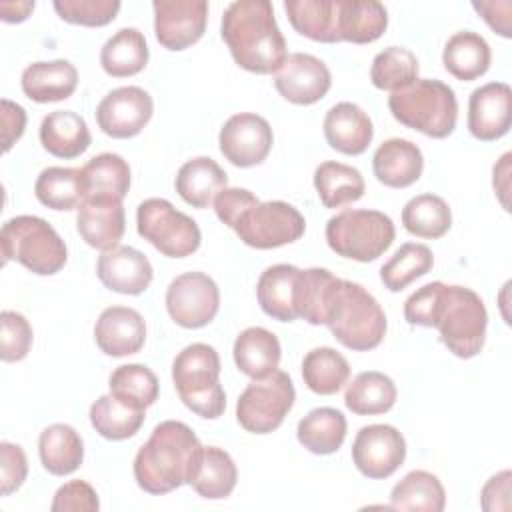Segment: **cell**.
Returning <instances> with one entry per match:
<instances>
[{"instance_id":"3957f363","label":"cell","mask_w":512,"mask_h":512,"mask_svg":"<svg viewBox=\"0 0 512 512\" xmlns=\"http://www.w3.org/2000/svg\"><path fill=\"white\" fill-rule=\"evenodd\" d=\"M202 444L194 430L180 420L154 426L134 458L136 484L148 494H168L188 484Z\"/></svg>"},{"instance_id":"d4e9b609","label":"cell","mask_w":512,"mask_h":512,"mask_svg":"<svg viewBox=\"0 0 512 512\" xmlns=\"http://www.w3.org/2000/svg\"><path fill=\"white\" fill-rule=\"evenodd\" d=\"M20 86L32 102H60L74 94L78 86V70L68 60L32 62L24 68Z\"/></svg>"},{"instance_id":"f1b7e54d","label":"cell","mask_w":512,"mask_h":512,"mask_svg":"<svg viewBox=\"0 0 512 512\" xmlns=\"http://www.w3.org/2000/svg\"><path fill=\"white\" fill-rule=\"evenodd\" d=\"M238 482V468L232 456L218 446H202L188 484L206 500H222L232 494Z\"/></svg>"},{"instance_id":"484cf974","label":"cell","mask_w":512,"mask_h":512,"mask_svg":"<svg viewBox=\"0 0 512 512\" xmlns=\"http://www.w3.org/2000/svg\"><path fill=\"white\" fill-rule=\"evenodd\" d=\"M232 354L242 374L252 380H262L278 370L282 348L274 332L262 326H250L236 336Z\"/></svg>"},{"instance_id":"bcb514c9","label":"cell","mask_w":512,"mask_h":512,"mask_svg":"<svg viewBox=\"0 0 512 512\" xmlns=\"http://www.w3.org/2000/svg\"><path fill=\"white\" fill-rule=\"evenodd\" d=\"M110 392L118 394L120 398L148 408L158 400L160 384L156 374L144 364H122L118 366L108 378Z\"/></svg>"},{"instance_id":"7c38bea8","label":"cell","mask_w":512,"mask_h":512,"mask_svg":"<svg viewBox=\"0 0 512 512\" xmlns=\"http://www.w3.org/2000/svg\"><path fill=\"white\" fill-rule=\"evenodd\" d=\"M220 308V288L204 272H184L166 290V310L182 328H202L210 324Z\"/></svg>"},{"instance_id":"681fc988","label":"cell","mask_w":512,"mask_h":512,"mask_svg":"<svg viewBox=\"0 0 512 512\" xmlns=\"http://www.w3.org/2000/svg\"><path fill=\"white\" fill-rule=\"evenodd\" d=\"M52 512H98L100 500L86 480H70L62 484L50 504Z\"/></svg>"},{"instance_id":"60d3db41","label":"cell","mask_w":512,"mask_h":512,"mask_svg":"<svg viewBox=\"0 0 512 512\" xmlns=\"http://www.w3.org/2000/svg\"><path fill=\"white\" fill-rule=\"evenodd\" d=\"M348 378V360L330 346L312 348L302 360V380L314 394L332 396L342 390Z\"/></svg>"},{"instance_id":"11a10c76","label":"cell","mask_w":512,"mask_h":512,"mask_svg":"<svg viewBox=\"0 0 512 512\" xmlns=\"http://www.w3.org/2000/svg\"><path fill=\"white\" fill-rule=\"evenodd\" d=\"M472 8L484 18V22L498 32L502 38L512 36V24H510V12H512V2L510 0H488V2H472Z\"/></svg>"},{"instance_id":"7a4b0ae2","label":"cell","mask_w":512,"mask_h":512,"mask_svg":"<svg viewBox=\"0 0 512 512\" xmlns=\"http://www.w3.org/2000/svg\"><path fill=\"white\" fill-rule=\"evenodd\" d=\"M234 62L254 74H276L288 58L286 40L268 0H238L228 4L220 24Z\"/></svg>"},{"instance_id":"7402d4cb","label":"cell","mask_w":512,"mask_h":512,"mask_svg":"<svg viewBox=\"0 0 512 512\" xmlns=\"http://www.w3.org/2000/svg\"><path fill=\"white\" fill-rule=\"evenodd\" d=\"M94 340L106 356L122 358L136 354L146 342V322L134 308L110 306L96 320Z\"/></svg>"},{"instance_id":"2e32d148","label":"cell","mask_w":512,"mask_h":512,"mask_svg":"<svg viewBox=\"0 0 512 512\" xmlns=\"http://www.w3.org/2000/svg\"><path fill=\"white\" fill-rule=\"evenodd\" d=\"M154 112L152 96L140 86L110 90L96 108L98 128L110 138H132L144 130Z\"/></svg>"},{"instance_id":"f35d334b","label":"cell","mask_w":512,"mask_h":512,"mask_svg":"<svg viewBox=\"0 0 512 512\" xmlns=\"http://www.w3.org/2000/svg\"><path fill=\"white\" fill-rule=\"evenodd\" d=\"M34 194L40 204L52 210H74L86 198V186L82 168H64V166H50L44 168L36 182Z\"/></svg>"},{"instance_id":"9f6ffc18","label":"cell","mask_w":512,"mask_h":512,"mask_svg":"<svg viewBox=\"0 0 512 512\" xmlns=\"http://www.w3.org/2000/svg\"><path fill=\"white\" fill-rule=\"evenodd\" d=\"M510 158L512 154L506 152L496 164H494V170H492V184H494V190L500 198V204L508 210V192H510Z\"/></svg>"},{"instance_id":"cb8c5ba5","label":"cell","mask_w":512,"mask_h":512,"mask_svg":"<svg viewBox=\"0 0 512 512\" xmlns=\"http://www.w3.org/2000/svg\"><path fill=\"white\" fill-rule=\"evenodd\" d=\"M372 170L376 180L384 186L406 188L422 176L424 156L414 142L406 138H390L376 148Z\"/></svg>"},{"instance_id":"5bb4252c","label":"cell","mask_w":512,"mask_h":512,"mask_svg":"<svg viewBox=\"0 0 512 512\" xmlns=\"http://www.w3.org/2000/svg\"><path fill=\"white\" fill-rule=\"evenodd\" d=\"M218 144L230 164L250 168L266 160L274 144V134L266 118L254 112H240L224 122Z\"/></svg>"},{"instance_id":"8d00e7d4","label":"cell","mask_w":512,"mask_h":512,"mask_svg":"<svg viewBox=\"0 0 512 512\" xmlns=\"http://www.w3.org/2000/svg\"><path fill=\"white\" fill-rule=\"evenodd\" d=\"M396 384L384 372H360L344 392V404L358 416L384 414L396 404Z\"/></svg>"},{"instance_id":"8fae6325","label":"cell","mask_w":512,"mask_h":512,"mask_svg":"<svg viewBox=\"0 0 512 512\" xmlns=\"http://www.w3.org/2000/svg\"><path fill=\"white\" fill-rule=\"evenodd\" d=\"M232 230L246 246L270 250L302 238L306 230V220L300 210L288 202L258 200L238 216Z\"/></svg>"},{"instance_id":"ffe728a7","label":"cell","mask_w":512,"mask_h":512,"mask_svg":"<svg viewBox=\"0 0 512 512\" xmlns=\"http://www.w3.org/2000/svg\"><path fill=\"white\" fill-rule=\"evenodd\" d=\"M76 210V228L88 246L102 252L118 246L126 230L122 200L108 196H86Z\"/></svg>"},{"instance_id":"ee69618b","label":"cell","mask_w":512,"mask_h":512,"mask_svg":"<svg viewBox=\"0 0 512 512\" xmlns=\"http://www.w3.org/2000/svg\"><path fill=\"white\" fill-rule=\"evenodd\" d=\"M434 266L432 250L426 244L406 242L380 268V280L390 292H400Z\"/></svg>"},{"instance_id":"836d02e7","label":"cell","mask_w":512,"mask_h":512,"mask_svg":"<svg viewBox=\"0 0 512 512\" xmlns=\"http://www.w3.org/2000/svg\"><path fill=\"white\" fill-rule=\"evenodd\" d=\"M148 58L150 50L138 28H120L100 50V66L112 78H128L142 72Z\"/></svg>"},{"instance_id":"f546056e","label":"cell","mask_w":512,"mask_h":512,"mask_svg":"<svg viewBox=\"0 0 512 512\" xmlns=\"http://www.w3.org/2000/svg\"><path fill=\"white\" fill-rule=\"evenodd\" d=\"M226 184V172L210 156H196L184 162L174 180L180 198L194 208H208Z\"/></svg>"},{"instance_id":"f907efd6","label":"cell","mask_w":512,"mask_h":512,"mask_svg":"<svg viewBox=\"0 0 512 512\" xmlns=\"http://www.w3.org/2000/svg\"><path fill=\"white\" fill-rule=\"evenodd\" d=\"M28 476V460L22 446L0 442V494L10 496Z\"/></svg>"},{"instance_id":"e0dca14e","label":"cell","mask_w":512,"mask_h":512,"mask_svg":"<svg viewBox=\"0 0 512 512\" xmlns=\"http://www.w3.org/2000/svg\"><path fill=\"white\" fill-rule=\"evenodd\" d=\"M306 272L292 264L268 266L256 284V298L262 312L280 322H294L302 316Z\"/></svg>"},{"instance_id":"8992f818","label":"cell","mask_w":512,"mask_h":512,"mask_svg":"<svg viewBox=\"0 0 512 512\" xmlns=\"http://www.w3.org/2000/svg\"><path fill=\"white\" fill-rule=\"evenodd\" d=\"M172 380L182 404L194 414L214 420L226 410V392L220 384V356L214 346L194 342L182 348L172 362Z\"/></svg>"},{"instance_id":"e575fe53","label":"cell","mask_w":512,"mask_h":512,"mask_svg":"<svg viewBox=\"0 0 512 512\" xmlns=\"http://www.w3.org/2000/svg\"><path fill=\"white\" fill-rule=\"evenodd\" d=\"M446 492L436 474L412 470L390 492V508L402 512H442Z\"/></svg>"},{"instance_id":"4316f807","label":"cell","mask_w":512,"mask_h":512,"mask_svg":"<svg viewBox=\"0 0 512 512\" xmlns=\"http://www.w3.org/2000/svg\"><path fill=\"white\" fill-rule=\"evenodd\" d=\"M388 28V12L376 0H336V30L340 42L370 44Z\"/></svg>"},{"instance_id":"83f0119b","label":"cell","mask_w":512,"mask_h":512,"mask_svg":"<svg viewBox=\"0 0 512 512\" xmlns=\"http://www.w3.org/2000/svg\"><path fill=\"white\" fill-rule=\"evenodd\" d=\"M92 142L86 120L72 110H54L42 118L40 144L42 148L64 160L78 158Z\"/></svg>"},{"instance_id":"9c48e42d","label":"cell","mask_w":512,"mask_h":512,"mask_svg":"<svg viewBox=\"0 0 512 512\" xmlns=\"http://www.w3.org/2000/svg\"><path fill=\"white\" fill-rule=\"evenodd\" d=\"M136 230L168 258H186L194 254L202 242L198 224L164 198H148L138 204Z\"/></svg>"},{"instance_id":"f5cc1de1","label":"cell","mask_w":512,"mask_h":512,"mask_svg":"<svg viewBox=\"0 0 512 512\" xmlns=\"http://www.w3.org/2000/svg\"><path fill=\"white\" fill-rule=\"evenodd\" d=\"M0 122H2V150L8 152L24 134L26 110L8 98H2Z\"/></svg>"},{"instance_id":"4dcf8cb0","label":"cell","mask_w":512,"mask_h":512,"mask_svg":"<svg viewBox=\"0 0 512 512\" xmlns=\"http://www.w3.org/2000/svg\"><path fill=\"white\" fill-rule=\"evenodd\" d=\"M492 52L484 36L472 30L456 32L442 50L444 68L458 80L470 82L484 76L490 68Z\"/></svg>"},{"instance_id":"7dc6e473","label":"cell","mask_w":512,"mask_h":512,"mask_svg":"<svg viewBox=\"0 0 512 512\" xmlns=\"http://www.w3.org/2000/svg\"><path fill=\"white\" fill-rule=\"evenodd\" d=\"M52 6L62 20L94 28L110 24L122 4L118 0H54Z\"/></svg>"},{"instance_id":"ac0fdd59","label":"cell","mask_w":512,"mask_h":512,"mask_svg":"<svg viewBox=\"0 0 512 512\" xmlns=\"http://www.w3.org/2000/svg\"><path fill=\"white\" fill-rule=\"evenodd\" d=\"M274 86L284 100L298 106H310L328 94L332 76L320 58L306 52H294L288 54L282 68L274 74Z\"/></svg>"},{"instance_id":"30bf717a","label":"cell","mask_w":512,"mask_h":512,"mask_svg":"<svg viewBox=\"0 0 512 512\" xmlns=\"http://www.w3.org/2000/svg\"><path fill=\"white\" fill-rule=\"evenodd\" d=\"M296 390L284 370H274L262 380H252L236 402L238 424L252 434H270L292 410Z\"/></svg>"},{"instance_id":"db71d44e","label":"cell","mask_w":512,"mask_h":512,"mask_svg":"<svg viewBox=\"0 0 512 512\" xmlns=\"http://www.w3.org/2000/svg\"><path fill=\"white\" fill-rule=\"evenodd\" d=\"M510 470H502L494 474L480 492V506L486 512L510 510Z\"/></svg>"},{"instance_id":"74e56055","label":"cell","mask_w":512,"mask_h":512,"mask_svg":"<svg viewBox=\"0 0 512 512\" xmlns=\"http://www.w3.org/2000/svg\"><path fill=\"white\" fill-rule=\"evenodd\" d=\"M314 188L326 208H342L360 200L366 184L358 168L328 160L314 170Z\"/></svg>"},{"instance_id":"52a82bcc","label":"cell","mask_w":512,"mask_h":512,"mask_svg":"<svg viewBox=\"0 0 512 512\" xmlns=\"http://www.w3.org/2000/svg\"><path fill=\"white\" fill-rule=\"evenodd\" d=\"M0 244L4 264L20 262L38 276L60 272L68 260V250L60 234L40 216H14L2 224Z\"/></svg>"},{"instance_id":"b9f144b4","label":"cell","mask_w":512,"mask_h":512,"mask_svg":"<svg viewBox=\"0 0 512 512\" xmlns=\"http://www.w3.org/2000/svg\"><path fill=\"white\" fill-rule=\"evenodd\" d=\"M402 226L418 238H442L452 226L450 206L436 194H418L404 204Z\"/></svg>"},{"instance_id":"816d5d0a","label":"cell","mask_w":512,"mask_h":512,"mask_svg":"<svg viewBox=\"0 0 512 512\" xmlns=\"http://www.w3.org/2000/svg\"><path fill=\"white\" fill-rule=\"evenodd\" d=\"M256 202H258V198L250 190H246V188H228L226 186L224 190H220L216 194L212 204H214V212H216L218 220L222 224H226L228 228H232L236 224L238 216Z\"/></svg>"},{"instance_id":"9a60e30c","label":"cell","mask_w":512,"mask_h":512,"mask_svg":"<svg viewBox=\"0 0 512 512\" xmlns=\"http://www.w3.org/2000/svg\"><path fill=\"white\" fill-rule=\"evenodd\" d=\"M156 40L172 52L196 44L208 22V2L204 0H154Z\"/></svg>"},{"instance_id":"6f0895ef","label":"cell","mask_w":512,"mask_h":512,"mask_svg":"<svg viewBox=\"0 0 512 512\" xmlns=\"http://www.w3.org/2000/svg\"><path fill=\"white\" fill-rule=\"evenodd\" d=\"M34 10V2L30 0H22V2H0V18L4 22H22L30 16V12Z\"/></svg>"},{"instance_id":"d6a6232c","label":"cell","mask_w":512,"mask_h":512,"mask_svg":"<svg viewBox=\"0 0 512 512\" xmlns=\"http://www.w3.org/2000/svg\"><path fill=\"white\" fill-rule=\"evenodd\" d=\"M38 454L46 472L68 476L84 460V442L68 424H50L38 436Z\"/></svg>"},{"instance_id":"277c9868","label":"cell","mask_w":512,"mask_h":512,"mask_svg":"<svg viewBox=\"0 0 512 512\" xmlns=\"http://www.w3.org/2000/svg\"><path fill=\"white\" fill-rule=\"evenodd\" d=\"M324 324L342 346L356 352L380 346L388 326L378 300L362 284L342 278H334L326 292Z\"/></svg>"},{"instance_id":"603a6c76","label":"cell","mask_w":512,"mask_h":512,"mask_svg":"<svg viewBox=\"0 0 512 512\" xmlns=\"http://www.w3.org/2000/svg\"><path fill=\"white\" fill-rule=\"evenodd\" d=\"M324 138L340 154H364L374 138L370 116L354 102H338L324 116Z\"/></svg>"},{"instance_id":"d590c367","label":"cell","mask_w":512,"mask_h":512,"mask_svg":"<svg viewBox=\"0 0 512 512\" xmlns=\"http://www.w3.org/2000/svg\"><path fill=\"white\" fill-rule=\"evenodd\" d=\"M346 416L330 406L310 410L296 428L298 442L312 454H334L346 438Z\"/></svg>"},{"instance_id":"44dd1931","label":"cell","mask_w":512,"mask_h":512,"mask_svg":"<svg viewBox=\"0 0 512 512\" xmlns=\"http://www.w3.org/2000/svg\"><path fill=\"white\" fill-rule=\"evenodd\" d=\"M96 274L108 290L128 296L142 294L154 278L150 260L132 246H116L102 252L96 262Z\"/></svg>"},{"instance_id":"4fadbf2b","label":"cell","mask_w":512,"mask_h":512,"mask_svg":"<svg viewBox=\"0 0 512 512\" xmlns=\"http://www.w3.org/2000/svg\"><path fill=\"white\" fill-rule=\"evenodd\" d=\"M406 458V440L390 424H368L356 432L352 442V462L360 474L372 480L392 476Z\"/></svg>"},{"instance_id":"7bdbcfd3","label":"cell","mask_w":512,"mask_h":512,"mask_svg":"<svg viewBox=\"0 0 512 512\" xmlns=\"http://www.w3.org/2000/svg\"><path fill=\"white\" fill-rule=\"evenodd\" d=\"M86 196L122 200L130 190V166L120 154L102 152L82 166Z\"/></svg>"},{"instance_id":"ba28073f","label":"cell","mask_w":512,"mask_h":512,"mask_svg":"<svg viewBox=\"0 0 512 512\" xmlns=\"http://www.w3.org/2000/svg\"><path fill=\"white\" fill-rule=\"evenodd\" d=\"M396 228L380 210H342L326 222V242L338 256L372 262L394 242Z\"/></svg>"},{"instance_id":"c3c4849f","label":"cell","mask_w":512,"mask_h":512,"mask_svg":"<svg viewBox=\"0 0 512 512\" xmlns=\"http://www.w3.org/2000/svg\"><path fill=\"white\" fill-rule=\"evenodd\" d=\"M2 334H0V356L4 362H20L28 356L32 348V326L30 322L14 310H4L0 314Z\"/></svg>"},{"instance_id":"d6986e66","label":"cell","mask_w":512,"mask_h":512,"mask_svg":"<svg viewBox=\"0 0 512 512\" xmlns=\"http://www.w3.org/2000/svg\"><path fill=\"white\" fill-rule=\"evenodd\" d=\"M512 90L506 82H488L468 98V130L476 140L494 142L510 130Z\"/></svg>"},{"instance_id":"ab89813d","label":"cell","mask_w":512,"mask_h":512,"mask_svg":"<svg viewBox=\"0 0 512 512\" xmlns=\"http://www.w3.org/2000/svg\"><path fill=\"white\" fill-rule=\"evenodd\" d=\"M284 10L298 34L324 44L340 42L336 30V0H286Z\"/></svg>"},{"instance_id":"5b68a950","label":"cell","mask_w":512,"mask_h":512,"mask_svg":"<svg viewBox=\"0 0 512 512\" xmlns=\"http://www.w3.org/2000/svg\"><path fill=\"white\" fill-rule=\"evenodd\" d=\"M388 108L400 124L430 138L450 136L458 120L454 90L436 78H416L410 86L390 92Z\"/></svg>"},{"instance_id":"1f68e13d","label":"cell","mask_w":512,"mask_h":512,"mask_svg":"<svg viewBox=\"0 0 512 512\" xmlns=\"http://www.w3.org/2000/svg\"><path fill=\"white\" fill-rule=\"evenodd\" d=\"M146 408H140L118 394L100 396L90 406V424L106 440L132 438L144 424Z\"/></svg>"},{"instance_id":"f6af8a7d","label":"cell","mask_w":512,"mask_h":512,"mask_svg":"<svg viewBox=\"0 0 512 512\" xmlns=\"http://www.w3.org/2000/svg\"><path fill=\"white\" fill-rule=\"evenodd\" d=\"M418 58L404 46H388L378 52L370 66V80L378 90L396 92L418 78Z\"/></svg>"},{"instance_id":"6da1fadb","label":"cell","mask_w":512,"mask_h":512,"mask_svg":"<svg viewBox=\"0 0 512 512\" xmlns=\"http://www.w3.org/2000/svg\"><path fill=\"white\" fill-rule=\"evenodd\" d=\"M412 326L436 328L442 344L458 358L476 356L486 340L488 312L482 298L466 286L430 282L404 302Z\"/></svg>"}]
</instances>
